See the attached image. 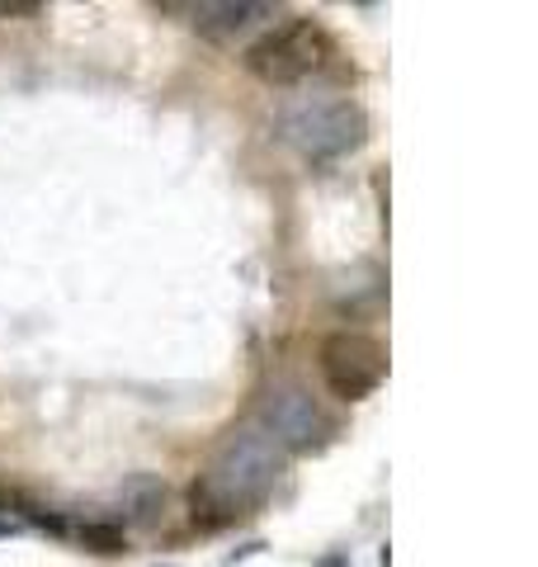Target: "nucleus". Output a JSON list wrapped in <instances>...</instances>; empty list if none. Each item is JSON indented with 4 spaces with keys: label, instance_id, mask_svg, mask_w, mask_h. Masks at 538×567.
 <instances>
[{
    "label": "nucleus",
    "instance_id": "4",
    "mask_svg": "<svg viewBox=\"0 0 538 567\" xmlns=\"http://www.w3.org/2000/svg\"><path fill=\"white\" fill-rule=\"evenodd\" d=\"M317 364L331 398L340 402H364L387 379V350L364 331H331L317 350Z\"/></svg>",
    "mask_w": 538,
    "mask_h": 567
},
{
    "label": "nucleus",
    "instance_id": "7",
    "mask_svg": "<svg viewBox=\"0 0 538 567\" xmlns=\"http://www.w3.org/2000/svg\"><path fill=\"white\" fill-rule=\"evenodd\" d=\"M123 502H128L133 520H152V516H156V506L166 502V487H161L156 477H133V483L123 487Z\"/></svg>",
    "mask_w": 538,
    "mask_h": 567
},
{
    "label": "nucleus",
    "instance_id": "6",
    "mask_svg": "<svg viewBox=\"0 0 538 567\" xmlns=\"http://www.w3.org/2000/svg\"><path fill=\"white\" fill-rule=\"evenodd\" d=\"M161 10L189 14L194 29L208 33V39H227V33H241L256 20L275 14V6H256V0H199V6H161Z\"/></svg>",
    "mask_w": 538,
    "mask_h": 567
},
{
    "label": "nucleus",
    "instance_id": "3",
    "mask_svg": "<svg viewBox=\"0 0 538 567\" xmlns=\"http://www.w3.org/2000/svg\"><path fill=\"white\" fill-rule=\"evenodd\" d=\"M331 62L327 29L312 20H283L246 48V71L265 85H298Z\"/></svg>",
    "mask_w": 538,
    "mask_h": 567
},
{
    "label": "nucleus",
    "instance_id": "8",
    "mask_svg": "<svg viewBox=\"0 0 538 567\" xmlns=\"http://www.w3.org/2000/svg\"><path fill=\"white\" fill-rule=\"evenodd\" d=\"M81 544L95 548V554H123V548H128V539H123L118 525H100V520L81 525Z\"/></svg>",
    "mask_w": 538,
    "mask_h": 567
},
{
    "label": "nucleus",
    "instance_id": "1",
    "mask_svg": "<svg viewBox=\"0 0 538 567\" xmlns=\"http://www.w3.org/2000/svg\"><path fill=\"white\" fill-rule=\"evenodd\" d=\"M279 473H283V450L269 440L260 421H246L237 431H227L218 454H213L208 468L199 473V483L189 487L194 520L223 525L231 516H241V511H250L275 492Z\"/></svg>",
    "mask_w": 538,
    "mask_h": 567
},
{
    "label": "nucleus",
    "instance_id": "2",
    "mask_svg": "<svg viewBox=\"0 0 538 567\" xmlns=\"http://www.w3.org/2000/svg\"><path fill=\"white\" fill-rule=\"evenodd\" d=\"M279 133L308 162H335V156L364 147L369 118L345 95H302L279 114Z\"/></svg>",
    "mask_w": 538,
    "mask_h": 567
},
{
    "label": "nucleus",
    "instance_id": "9",
    "mask_svg": "<svg viewBox=\"0 0 538 567\" xmlns=\"http://www.w3.org/2000/svg\"><path fill=\"white\" fill-rule=\"evenodd\" d=\"M6 535H14V520H0V539H6Z\"/></svg>",
    "mask_w": 538,
    "mask_h": 567
},
{
    "label": "nucleus",
    "instance_id": "5",
    "mask_svg": "<svg viewBox=\"0 0 538 567\" xmlns=\"http://www.w3.org/2000/svg\"><path fill=\"white\" fill-rule=\"evenodd\" d=\"M260 425L283 454L289 450H312L317 440L327 435V416H321V406L312 402L308 388H298V383L269 388L265 402H260Z\"/></svg>",
    "mask_w": 538,
    "mask_h": 567
}]
</instances>
